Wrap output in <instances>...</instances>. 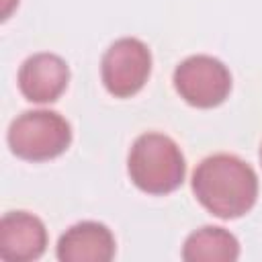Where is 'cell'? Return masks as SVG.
Here are the masks:
<instances>
[{"mask_svg":"<svg viewBox=\"0 0 262 262\" xmlns=\"http://www.w3.org/2000/svg\"><path fill=\"white\" fill-rule=\"evenodd\" d=\"M115 250V235L104 223L80 221L61 233L55 254L61 262H108Z\"/></svg>","mask_w":262,"mask_h":262,"instance_id":"8","label":"cell"},{"mask_svg":"<svg viewBox=\"0 0 262 262\" xmlns=\"http://www.w3.org/2000/svg\"><path fill=\"white\" fill-rule=\"evenodd\" d=\"M70 82L68 63L55 53H35L18 70V88L31 102H55Z\"/></svg>","mask_w":262,"mask_h":262,"instance_id":"6","label":"cell"},{"mask_svg":"<svg viewBox=\"0 0 262 262\" xmlns=\"http://www.w3.org/2000/svg\"><path fill=\"white\" fill-rule=\"evenodd\" d=\"M260 162H262V147H260Z\"/></svg>","mask_w":262,"mask_h":262,"instance_id":"10","label":"cell"},{"mask_svg":"<svg viewBox=\"0 0 262 262\" xmlns=\"http://www.w3.org/2000/svg\"><path fill=\"white\" fill-rule=\"evenodd\" d=\"M196 201L219 219L246 215L258 199V176L250 164L231 154L205 158L192 172Z\"/></svg>","mask_w":262,"mask_h":262,"instance_id":"1","label":"cell"},{"mask_svg":"<svg viewBox=\"0 0 262 262\" xmlns=\"http://www.w3.org/2000/svg\"><path fill=\"white\" fill-rule=\"evenodd\" d=\"M47 229L39 217L27 211H10L0 221V258L6 262H29L43 256Z\"/></svg>","mask_w":262,"mask_h":262,"instance_id":"7","label":"cell"},{"mask_svg":"<svg viewBox=\"0 0 262 262\" xmlns=\"http://www.w3.org/2000/svg\"><path fill=\"white\" fill-rule=\"evenodd\" d=\"M151 72V53L147 45L135 37L117 39L102 55L100 76L104 88L117 98L137 94Z\"/></svg>","mask_w":262,"mask_h":262,"instance_id":"5","label":"cell"},{"mask_svg":"<svg viewBox=\"0 0 262 262\" xmlns=\"http://www.w3.org/2000/svg\"><path fill=\"white\" fill-rule=\"evenodd\" d=\"M127 172L139 190L147 194H168L182 184L186 164L172 137L164 133H143L129 149Z\"/></svg>","mask_w":262,"mask_h":262,"instance_id":"2","label":"cell"},{"mask_svg":"<svg viewBox=\"0 0 262 262\" xmlns=\"http://www.w3.org/2000/svg\"><path fill=\"white\" fill-rule=\"evenodd\" d=\"M174 88L190 106L213 108L229 96L231 74L213 55H190L176 66Z\"/></svg>","mask_w":262,"mask_h":262,"instance_id":"4","label":"cell"},{"mask_svg":"<svg viewBox=\"0 0 262 262\" xmlns=\"http://www.w3.org/2000/svg\"><path fill=\"white\" fill-rule=\"evenodd\" d=\"M182 258L186 262H233L239 258V242L227 229L207 225L186 237Z\"/></svg>","mask_w":262,"mask_h":262,"instance_id":"9","label":"cell"},{"mask_svg":"<svg viewBox=\"0 0 262 262\" xmlns=\"http://www.w3.org/2000/svg\"><path fill=\"white\" fill-rule=\"evenodd\" d=\"M6 139L14 156L29 162H45L70 147L72 127L55 111H25L10 123Z\"/></svg>","mask_w":262,"mask_h":262,"instance_id":"3","label":"cell"}]
</instances>
